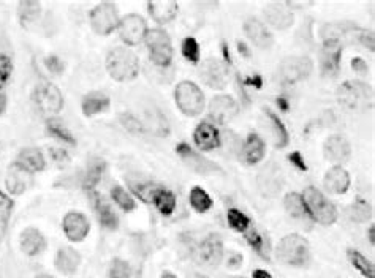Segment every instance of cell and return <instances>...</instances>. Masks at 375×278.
Wrapping results in <instances>:
<instances>
[{
  "label": "cell",
  "instance_id": "obj_22",
  "mask_svg": "<svg viewBox=\"0 0 375 278\" xmlns=\"http://www.w3.org/2000/svg\"><path fill=\"white\" fill-rule=\"evenodd\" d=\"M325 188L332 194H344L350 187V174L342 167H332L325 174Z\"/></svg>",
  "mask_w": 375,
  "mask_h": 278
},
{
  "label": "cell",
  "instance_id": "obj_55",
  "mask_svg": "<svg viewBox=\"0 0 375 278\" xmlns=\"http://www.w3.org/2000/svg\"><path fill=\"white\" fill-rule=\"evenodd\" d=\"M5 109H7V97H5V93L0 92V114H3Z\"/></svg>",
  "mask_w": 375,
  "mask_h": 278
},
{
  "label": "cell",
  "instance_id": "obj_59",
  "mask_svg": "<svg viewBox=\"0 0 375 278\" xmlns=\"http://www.w3.org/2000/svg\"><path fill=\"white\" fill-rule=\"evenodd\" d=\"M35 278H54V277H51V275H47V274H41V275H37Z\"/></svg>",
  "mask_w": 375,
  "mask_h": 278
},
{
  "label": "cell",
  "instance_id": "obj_60",
  "mask_svg": "<svg viewBox=\"0 0 375 278\" xmlns=\"http://www.w3.org/2000/svg\"><path fill=\"white\" fill-rule=\"evenodd\" d=\"M236 278H242V277H236Z\"/></svg>",
  "mask_w": 375,
  "mask_h": 278
},
{
  "label": "cell",
  "instance_id": "obj_4",
  "mask_svg": "<svg viewBox=\"0 0 375 278\" xmlns=\"http://www.w3.org/2000/svg\"><path fill=\"white\" fill-rule=\"evenodd\" d=\"M302 199H304L311 220L326 224V226L337 222L336 206L315 187H307L302 193Z\"/></svg>",
  "mask_w": 375,
  "mask_h": 278
},
{
  "label": "cell",
  "instance_id": "obj_35",
  "mask_svg": "<svg viewBox=\"0 0 375 278\" xmlns=\"http://www.w3.org/2000/svg\"><path fill=\"white\" fill-rule=\"evenodd\" d=\"M348 261L352 263L353 268L360 272L362 277L366 278H375V268L374 264L369 261L365 254L360 253L358 250H348L347 253Z\"/></svg>",
  "mask_w": 375,
  "mask_h": 278
},
{
  "label": "cell",
  "instance_id": "obj_28",
  "mask_svg": "<svg viewBox=\"0 0 375 278\" xmlns=\"http://www.w3.org/2000/svg\"><path fill=\"white\" fill-rule=\"evenodd\" d=\"M110 103H111L110 97L105 95L103 92H91L82 98L81 108L86 117H94L100 114V112H105L108 109Z\"/></svg>",
  "mask_w": 375,
  "mask_h": 278
},
{
  "label": "cell",
  "instance_id": "obj_5",
  "mask_svg": "<svg viewBox=\"0 0 375 278\" xmlns=\"http://www.w3.org/2000/svg\"><path fill=\"white\" fill-rule=\"evenodd\" d=\"M176 105L187 117L200 116L205 109V93L192 81H182L175 91Z\"/></svg>",
  "mask_w": 375,
  "mask_h": 278
},
{
  "label": "cell",
  "instance_id": "obj_39",
  "mask_svg": "<svg viewBox=\"0 0 375 278\" xmlns=\"http://www.w3.org/2000/svg\"><path fill=\"white\" fill-rule=\"evenodd\" d=\"M13 207H15L13 199L0 192V242L3 240L5 234H7L8 222H10L11 212H13Z\"/></svg>",
  "mask_w": 375,
  "mask_h": 278
},
{
  "label": "cell",
  "instance_id": "obj_34",
  "mask_svg": "<svg viewBox=\"0 0 375 278\" xmlns=\"http://www.w3.org/2000/svg\"><path fill=\"white\" fill-rule=\"evenodd\" d=\"M347 217L355 223H366L372 218V207L366 199H356L347 209Z\"/></svg>",
  "mask_w": 375,
  "mask_h": 278
},
{
  "label": "cell",
  "instance_id": "obj_25",
  "mask_svg": "<svg viewBox=\"0 0 375 278\" xmlns=\"http://www.w3.org/2000/svg\"><path fill=\"white\" fill-rule=\"evenodd\" d=\"M149 15L154 17V21H157L159 24H168L177 16V7L176 2L172 0H160V2H149L147 3Z\"/></svg>",
  "mask_w": 375,
  "mask_h": 278
},
{
  "label": "cell",
  "instance_id": "obj_3",
  "mask_svg": "<svg viewBox=\"0 0 375 278\" xmlns=\"http://www.w3.org/2000/svg\"><path fill=\"white\" fill-rule=\"evenodd\" d=\"M277 259L287 265L301 268L309 263L311 258V247L309 242L300 234H288L279 242L277 245Z\"/></svg>",
  "mask_w": 375,
  "mask_h": 278
},
{
  "label": "cell",
  "instance_id": "obj_32",
  "mask_svg": "<svg viewBox=\"0 0 375 278\" xmlns=\"http://www.w3.org/2000/svg\"><path fill=\"white\" fill-rule=\"evenodd\" d=\"M40 13L41 5L40 2H35V0H24V2L17 5V16H20V21L24 27L37 21Z\"/></svg>",
  "mask_w": 375,
  "mask_h": 278
},
{
  "label": "cell",
  "instance_id": "obj_52",
  "mask_svg": "<svg viewBox=\"0 0 375 278\" xmlns=\"http://www.w3.org/2000/svg\"><path fill=\"white\" fill-rule=\"evenodd\" d=\"M50 155L56 163H67L70 160L67 155V152L62 150V149H50Z\"/></svg>",
  "mask_w": 375,
  "mask_h": 278
},
{
  "label": "cell",
  "instance_id": "obj_44",
  "mask_svg": "<svg viewBox=\"0 0 375 278\" xmlns=\"http://www.w3.org/2000/svg\"><path fill=\"white\" fill-rule=\"evenodd\" d=\"M227 220L230 226L237 231V233H247V229L250 228V218L244 215L240 209H230Z\"/></svg>",
  "mask_w": 375,
  "mask_h": 278
},
{
  "label": "cell",
  "instance_id": "obj_9",
  "mask_svg": "<svg viewBox=\"0 0 375 278\" xmlns=\"http://www.w3.org/2000/svg\"><path fill=\"white\" fill-rule=\"evenodd\" d=\"M89 22H91V27L95 33L110 35L119 27L121 17H119L116 5L105 2L92 8L91 15H89Z\"/></svg>",
  "mask_w": 375,
  "mask_h": 278
},
{
  "label": "cell",
  "instance_id": "obj_30",
  "mask_svg": "<svg viewBox=\"0 0 375 278\" xmlns=\"http://www.w3.org/2000/svg\"><path fill=\"white\" fill-rule=\"evenodd\" d=\"M285 210L288 212V215H291L296 220H311V215H309V210L306 207L304 199H302V194L300 193H288L284 199Z\"/></svg>",
  "mask_w": 375,
  "mask_h": 278
},
{
  "label": "cell",
  "instance_id": "obj_6",
  "mask_svg": "<svg viewBox=\"0 0 375 278\" xmlns=\"http://www.w3.org/2000/svg\"><path fill=\"white\" fill-rule=\"evenodd\" d=\"M32 100L35 108L45 116H54L64 108V95L56 84L50 81H41L35 86Z\"/></svg>",
  "mask_w": 375,
  "mask_h": 278
},
{
  "label": "cell",
  "instance_id": "obj_18",
  "mask_svg": "<svg viewBox=\"0 0 375 278\" xmlns=\"http://www.w3.org/2000/svg\"><path fill=\"white\" fill-rule=\"evenodd\" d=\"M244 32H246L247 38L260 49H270L274 45V37L263 22L258 21L257 17H249L244 22Z\"/></svg>",
  "mask_w": 375,
  "mask_h": 278
},
{
  "label": "cell",
  "instance_id": "obj_43",
  "mask_svg": "<svg viewBox=\"0 0 375 278\" xmlns=\"http://www.w3.org/2000/svg\"><path fill=\"white\" fill-rule=\"evenodd\" d=\"M111 198L125 212H132L136 207L135 199L130 196V194L125 192L122 187H119V185L111 188Z\"/></svg>",
  "mask_w": 375,
  "mask_h": 278
},
{
  "label": "cell",
  "instance_id": "obj_31",
  "mask_svg": "<svg viewBox=\"0 0 375 278\" xmlns=\"http://www.w3.org/2000/svg\"><path fill=\"white\" fill-rule=\"evenodd\" d=\"M91 196L94 199V204H95V209H97V214H98V220L100 223L103 224V226L106 229H116L117 228V215L115 214V210L111 209V207L105 203V201L98 196L97 193L92 192Z\"/></svg>",
  "mask_w": 375,
  "mask_h": 278
},
{
  "label": "cell",
  "instance_id": "obj_2",
  "mask_svg": "<svg viewBox=\"0 0 375 278\" xmlns=\"http://www.w3.org/2000/svg\"><path fill=\"white\" fill-rule=\"evenodd\" d=\"M339 103L352 111H366L372 106V87L362 81H347L337 88Z\"/></svg>",
  "mask_w": 375,
  "mask_h": 278
},
{
  "label": "cell",
  "instance_id": "obj_12",
  "mask_svg": "<svg viewBox=\"0 0 375 278\" xmlns=\"http://www.w3.org/2000/svg\"><path fill=\"white\" fill-rule=\"evenodd\" d=\"M119 35L125 45L136 46L145 40L147 33V24L145 17L140 15H127L119 22Z\"/></svg>",
  "mask_w": 375,
  "mask_h": 278
},
{
  "label": "cell",
  "instance_id": "obj_1",
  "mask_svg": "<svg viewBox=\"0 0 375 278\" xmlns=\"http://www.w3.org/2000/svg\"><path fill=\"white\" fill-rule=\"evenodd\" d=\"M106 70L119 82L132 81L140 73V59L127 48H115L106 57Z\"/></svg>",
  "mask_w": 375,
  "mask_h": 278
},
{
  "label": "cell",
  "instance_id": "obj_20",
  "mask_svg": "<svg viewBox=\"0 0 375 278\" xmlns=\"http://www.w3.org/2000/svg\"><path fill=\"white\" fill-rule=\"evenodd\" d=\"M220 138H222V136H220V132L209 122L198 123V127H196L193 132L195 144L198 146V149L203 152L219 149V147L222 146L220 144Z\"/></svg>",
  "mask_w": 375,
  "mask_h": 278
},
{
  "label": "cell",
  "instance_id": "obj_13",
  "mask_svg": "<svg viewBox=\"0 0 375 278\" xmlns=\"http://www.w3.org/2000/svg\"><path fill=\"white\" fill-rule=\"evenodd\" d=\"M323 153L328 162L334 163V167H342L345 162H348L352 155V147L348 139L342 134H332L323 144Z\"/></svg>",
  "mask_w": 375,
  "mask_h": 278
},
{
  "label": "cell",
  "instance_id": "obj_21",
  "mask_svg": "<svg viewBox=\"0 0 375 278\" xmlns=\"http://www.w3.org/2000/svg\"><path fill=\"white\" fill-rule=\"evenodd\" d=\"M237 112V105L233 97L217 95L211 100L209 114L217 123H228Z\"/></svg>",
  "mask_w": 375,
  "mask_h": 278
},
{
  "label": "cell",
  "instance_id": "obj_47",
  "mask_svg": "<svg viewBox=\"0 0 375 278\" xmlns=\"http://www.w3.org/2000/svg\"><path fill=\"white\" fill-rule=\"evenodd\" d=\"M13 75V61L7 54H0V91L8 84Z\"/></svg>",
  "mask_w": 375,
  "mask_h": 278
},
{
  "label": "cell",
  "instance_id": "obj_58",
  "mask_svg": "<svg viewBox=\"0 0 375 278\" xmlns=\"http://www.w3.org/2000/svg\"><path fill=\"white\" fill-rule=\"evenodd\" d=\"M162 278H176V275H175V274H171V272H163Z\"/></svg>",
  "mask_w": 375,
  "mask_h": 278
},
{
  "label": "cell",
  "instance_id": "obj_29",
  "mask_svg": "<svg viewBox=\"0 0 375 278\" xmlns=\"http://www.w3.org/2000/svg\"><path fill=\"white\" fill-rule=\"evenodd\" d=\"M265 114H266L267 125L271 127V132L274 136V144H276V147H279V149L287 147L290 143V134H288V130L285 128L284 122L281 121V117H279L276 112L271 111L270 108H265Z\"/></svg>",
  "mask_w": 375,
  "mask_h": 278
},
{
  "label": "cell",
  "instance_id": "obj_57",
  "mask_svg": "<svg viewBox=\"0 0 375 278\" xmlns=\"http://www.w3.org/2000/svg\"><path fill=\"white\" fill-rule=\"evenodd\" d=\"M277 103H279V106H281V108H282V109H285V111H287V109H288V103H287V100H284V98H279V100H277Z\"/></svg>",
  "mask_w": 375,
  "mask_h": 278
},
{
  "label": "cell",
  "instance_id": "obj_46",
  "mask_svg": "<svg viewBox=\"0 0 375 278\" xmlns=\"http://www.w3.org/2000/svg\"><path fill=\"white\" fill-rule=\"evenodd\" d=\"M110 278H132L130 264L121 258L112 259V263L110 265Z\"/></svg>",
  "mask_w": 375,
  "mask_h": 278
},
{
  "label": "cell",
  "instance_id": "obj_49",
  "mask_svg": "<svg viewBox=\"0 0 375 278\" xmlns=\"http://www.w3.org/2000/svg\"><path fill=\"white\" fill-rule=\"evenodd\" d=\"M45 65H46V68L50 70L51 73H54V75H61L64 72V68H65V63L57 56L46 57Z\"/></svg>",
  "mask_w": 375,
  "mask_h": 278
},
{
  "label": "cell",
  "instance_id": "obj_41",
  "mask_svg": "<svg viewBox=\"0 0 375 278\" xmlns=\"http://www.w3.org/2000/svg\"><path fill=\"white\" fill-rule=\"evenodd\" d=\"M130 188H132V192L142 201V203L152 204L157 192L162 187H159L156 185V183H151V182H141V183H132Z\"/></svg>",
  "mask_w": 375,
  "mask_h": 278
},
{
  "label": "cell",
  "instance_id": "obj_24",
  "mask_svg": "<svg viewBox=\"0 0 375 278\" xmlns=\"http://www.w3.org/2000/svg\"><path fill=\"white\" fill-rule=\"evenodd\" d=\"M46 248V239L45 235L35 228H27L21 233V250L27 254V256H37V254L43 253Z\"/></svg>",
  "mask_w": 375,
  "mask_h": 278
},
{
  "label": "cell",
  "instance_id": "obj_36",
  "mask_svg": "<svg viewBox=\"0 0 375 278\" xmlns=\"http://www.w3.org/2000/svg\"><path fill=\"white\" fill-rule=\"evenodd\" d=\"M154 204L157 206L160 214L165 217H170L176 209V196L175 193L166 190V188H160L157 192L156 198H154Z\"/></svg>",
  "mask_w": 375,
  "mask_h": 278
},
{
  "label": "cell",
  "instance_id": "obj_54",
  "mask_svg": "<svg viewBox=\"0 0 375 278\" xmlns=\"http://www.w3.org/2000/svg\"><path fill=\"white\" fill-rule=\"evenodd\" d=\"M252 277H253V278H272V275L270 274V272H266V270H263V269L253 270Z\"/></svg>",
  "mask_w": 375,
  "mask_h": 278
},
{
  "label": "cell",
  "instance_id": "obj_53",
  "mask_svg": "<svg viewBox=\"0 0 375 278\" xmlns=\"http://www.w3.org/2000/svg\"><path fill=\"white\" fill-rule=\"evenodd\" d=\"M352 67H353L355 72H358V73H366V72H367V65H366L365 61H362V59H360V57L353 59Z\"/></svg>",
  "mask_w": 375,
  "mask_h": 278
},
{
  "label": "cell",
  "instance_id": "obj_33",
  "mask_svg": "<svg viewBox=\"0 0 375 278\" xmlns=\"http://www.w3.org/2000/svg\"><path fill=\"white\" fill-rule=\"evenodd\" d=\"M105 168H106V164L103 160H100V158H95L91 163H89L86 179H84V188L87 190V193H92L95 190V187H97V183L100 182V179H102V176L105 173Z\"/></svg>",
  "mask_w": 375,
  "mask_h": 278
},
{
  "label": "cell",
  "instance_id": "obj_23",
  "mask_svg": "<svg viewBox=\"0 0 375 278\" xmlns=\"http://www.w3.org/2000/svg\"><path fill=\"white\" fill-rule=\"evenodd\" d=\"M244 162L247 164H257L265 158L266 144L257 133H250L241 147Z\"/></svg>",
  "mask_w": 375,
  "mask_h": 278
},
{
  "label": "cell",
  "instance_id": "obj_11",
  "mask_svg": "<svg viewBox=\"0 0 375 278\" xmlns=\"http://www.w3.org/2000/svg\"><path fill=\"white\" fill-rule=\"evenodd\" d=\"M200 76L206 86L212 88H225L228 84V67L222 59H206L200 68Z\"/></svg>",
  "mask_w": 375,
  "mask_h": 278
},
{
  "label": "cell",
  "instance_id": "obj_16",
  "mask_svg": "<svg viewBox=\"0 0 375 278\" xmlns=\"http://www.w3.org/2000/svg\"><path fill=\"white\" fill-rule=\"evenodd\" d=\"M62 226L65 235H67V239L71 242H82L87 238L89 229H91L89 220L81 212H68V214L64 217Z\"/></svg>",
  "mask_w": 375,
  "mask_h": 278
},
{
  "label": "cell",
  "instance_id": "obj_38",
  "mask_svg": "<svg viewBox=\"0 0 375 278\" xmlns=\"http://www.w3.org/2000/svg\"><path fill=\"white\" fill-rule=\"evenodd\" d=\"M46 132L52 138H56L59 141H64L67 144H76V139L73 138V134L70 133V130L64 125L61 121L57 119H50L46 122Z\"/></svg>",
  "mask_w": 375,
  "mask_h": 278
},
{
  "label": "cell",
  "instance_id": "obj_51",
  "mask_svg": "<svg viewBox=\"0 0 375 278\" xmlns=\"http://www.w3.org/2000/svg\"><path fill=\"white\" fill-rule=\"evenodd\" d=\"M288 160L291 162V164H295V167H296L297 169H301V171H306V169H307L304 158L301 157V153H300V152H293V153H291V155L288 157Z\"/></svg>",
  "mask_w": 375,
  "mask_h": 278
},
{
  "label": "cell",
  "instance_id": "obj_14",
  "mask_svg": "<svg viewBox=\"0 0 375 278\" xmlns=\"http://www.w3.org/2000/svg\"><path fill=\"white\" fill-rule=\"evenodd\" d=\"M176 152L177 155H179L184 162H186L190 168L196 173L200 174H214V173H220L219 167H216L209 160H206L203 155H200V153H196L192 147L186 143H181L176 146Z\"/></svg>",
  "mask_w": 375,
  "mask_h": 278
},
{
  "label": "cell",
  "instance_id": "obj_10",
  "mask_svg": "<svg viewBox=\"0 0 375 278\" xmlns=\"http://www.w3.org/2000/svg\"><path fill=\"white\" fill-rule=\"evenodd\" d=\"M314 72V62L306 56L285 57L281 63V76L284 82L295 84L304 81Z\"/></svg>",
  "mask_w": 375,
  "mask_h": 278
},
{
  "label": "cell",
  "instance_id": "obj_37",
  "mask_svg": "<svg viewBox=\"0 0 375 278\" xmlns=\"http://www.w3.org/2000/svg\"><path fill=\"white\" fill-rule=\"evenodd\" d=\"M258 180H266L265 185H260L263 193L270 194V196H274L279 190H281V174H279L277 169H274L272 167L266 168L263 173L260 174Z\"/></svg>",
  "mask_w": 375,
  "mask_h": 278
},
{
  "label": "cell",
  "instance_id": "obj_50",
  "mask_svg": "<svg viewBox=\"0 0 375 278\" xmlns=\"http://www.w3.org/2000/svg\"><path fill=\"white\" fill-rule=\"evenodd\" d=\"M358 43L365 46L371 52L375 51V38H374V32L367 31V29H362L358 38Z\"/></svg>",
  "mask_w": 375,
  "mask_h": 278
},
{
  "label": "cell",
  "instance_id": "obj_7",
  "mask_svg": "<svg viewBox=\"0 0 375 278\" xmlns=\"http://www.w3.org/2000/svg\"><path fill=\"white\" fill-rule=\"evenodd\" d=\"M145 41L152 63L157 67H168L172 61V45L168 33L163 29H152L147 31Z\"/></svg>",
  "mask_w": 375,
  "mask_h": 278
},
{
  "label": "cell",
  "instance_id": "obj_26",
  "mask_svg": "<svg viewBox=\"0 0 375 278\" xmlns=\"http://www.w3.org/2000/svg\"><path fill=\"white\" fill-rule=\"evenodd\" d=\"M15 163L20 164V167L26 171H29L31 174L40 173V171H43L46 167L43 153H41L38 149H35V147H27V149H22L20 152V155H17V160Z\"/></svg>",
  "mask_w": 375,
  "mask_h": 278
},
{
  "label": "cell",
  "instance_id": "obj_40",
  "mask_svg": "<svg viewBox=\"0 0 375 278\" xmlns=\"http://www.w3.org/2000/svg\"><path fill=\"white\" fill-rule=\"evenodd\" d=\"M189 199L193 209L200 212V214H205V212H207L212 207L211 196L201 187H193L192 190H190Z\"/></svg>",
  "mask_w": 375,
  "mask_h": 278
},
{
  "label": "cell",
  "instance_id": "obj_42",
  "mask_svg": "<svg viewBox=\"0 0 375 278\" xmlns=\"http://www.w3.org/2000/svg\"><path fill=\"white\" fill-rule=\"evenodd\" d=\"M246 239L249 242V245L252 247L261 258L270 259V245H267V240H265V238L258 233V231L252 229L250 233L246 234Z\"/></svg>",
  "mask_w": 375,
  "mask_h": 278
},
{
  "label": "cell",
  "instance_id": "obj_8",
  "mask_svg": "<svg viewBox=\"0 0 375 278\" xmlns=\"http://www.w3.org/2000/svg\"><path fill=\"white\" fill-rule=\"evenodd\" d=\"M195 261L206 269H216L223 258V242L219 234H209L193 252Z\"/></svg>",
  "mask_w": 375,
  "mask_h": 278
},
{
  "label": "cell",
  "instance_id": "obj_56",
  "mask_svg": "<svg viewBox=\"0 0 375 278\" xmlns=\"http://www.w3.org/2000/svg\"><path fill=\"white\" fill-rule=\"evenodd\" d=\"M367 235H369V242H371V245H375V226L374 224L371 228H369Z\"/></svg>",
  "mask_w": 375,
  "mask_h": 278
},
{
  "label": "cell",
  "instance_id": "obj_17",
  "mask_svg": "<svg viewBox=\"0 0 375 278\" xmlns=\"http://www.w3.org/2000/svg\"><path fill=\"white\" fill-rule=\"evenodd\" d=\"M266 22L277 31H285L295 21V13L288 3H270L265 7Z\"/></svg>",
  "mask_w": 375,
  "mask_h": 278
},
{
  "label": "cell",
  "instance_id": "obj_45",
  "mask_svg": "<svg viewBox=\"0 0 375 278\" xmlns=\"http://www.w3.org/2000/svg\"><path fill=\"white\" fill-rule=\"evenodd\" d=\"M182 56L187 59L190 63H200V45L193 37H187L182 41Z\"/></svg>",
  "mask_w": 375,
  "mask_h": 278
},
{
  "label": "cell",
  "instance_id": "obj_27",
  "mask_svg": "<svg viewBox=\"0 0 375 278\" xmlns=\"http://www.w3.org/2000/svg\"><path fill=\"white\" fill-rule=\"evenodd\" d=\"M56 268L64 275H71L78 270L81 264L80 253L71 247H64L56 254Z\"/></svg>",
  "mask_w": 375,
  "mask_h": 278
},
{
  "label": "cell",
  "instance_id": "obj_19",
  "mask_svg": "<svg viewBox=\"0 0 375 278\" xmlns=\"http://www.w3.org/2000/svg\"><path fill=\"white\" fill-rule=\"evenodd\" d=\"M32 174L16 163L11 164L7 177H5L7 190L10 194H15V196H20L24 192H27L32 187Z\"/></svg>",
  "mask_w": 375,
  "mask_h": 278
},
{
  "label": "cell",
  "instance_id": "obj_15",
  "mask_svg": "<svg viewBox=\"0 0 375 278\" xmlns=\"http://www.w3.org/2000/svg\"><path fill=\"white\" fill-rule=\"evenodd\" d=\"M342 48L341 43L336 41H323V48L320 52V63H321V73L325 76H336L341 68V57H342Z\"/></svg>",
  "mask_w": 375,
  "mask_h": 278
},
{
  "label": "cell",
  "instance_id": "obj_48",
  "mask_svg": "<svg viewBox=\"0 0 375 278\" xmlns=\"http://www.w3.org/2000/svg\"><path fill=\"white\" fill-rule=\"evenodd\" d=\"M119 121H121L124 128L128 130V132H132L135 134L145 133V130H146L145 123H142L140 119H136V117L132 114H122L121 117H119Z\"/></svg>",
  "mask_w": 375,
  "mask_h": 278
}]
</instances>
